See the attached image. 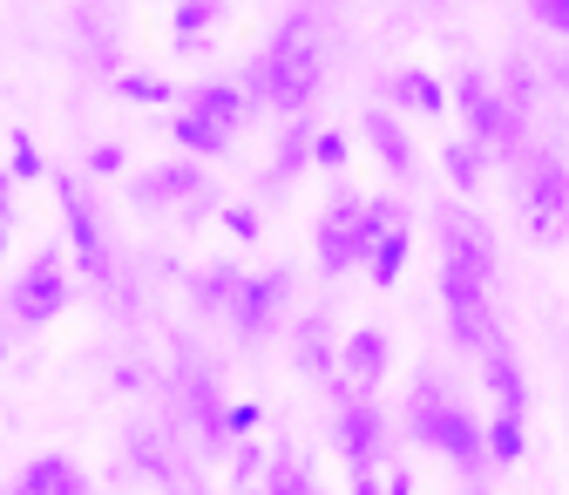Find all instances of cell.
Instances as JSON below:
<instances>
[{"mask_svg":"<svg viewBox=\"0 0 569 495\" xmlns=\"http://www.w3.org/2000/svg\"><path fill=\"white\" fill-rule=\"evenodd\" d=\"M109 387L116 394H142V387H150V374H142L136 360H122V367H109Z\"/></svg>","mask_w":569,"mask_h":495,"instance_id":"74e56055","label":"cell"},{"mask_svg":"<svg viewBox=\"0 0 569 495\" xmlns=\"http://www.w3.org/2000/svg\"><path fill=\"white\" fill-rule=\"evenodd\" d=\"M244 286H251V271H238V265H210V271H197L190 278V299L203 306V313H238V299H244Z\"/></svg>","mask_w":569,"mask_h":495,"instance_id":"ac0fdd59","label":"cell"},{"mask_svg":"<svg viewBox=\"0 0 569 495\" xmlns=\"http://www.w3.org/2000/svg\"><path fill=\"white\" fill-rule=\"evenodd\" d=\"M400 271H407V231H387V238L373 245V258H367V278L387 293V286H400Z\"/></svg>","mask_w":569,"mask_h":495,"instance_id":"4dcf8cb0","label":"cell"},{"mask_svg":"<svg viewBox=\"0 0 569 495\" xmlns=\"http://www.w3.org/2000/svg\"><path fill=\"white\" fill-rule=\"evenodd\" d=\"M203 197H210V177H203V164H190V157H177V164H157V170H142V177L129 184V204H142V210L203 204Z\"/></svg>","mask_w":569,"mask_h":495,"instance_id":"8fae6325","label":"cell"},{"mask_svg":"<svg viewBox=\"0 0 569 495\" xmlns=\"http://www.w3.org/2000/svg\"><path fill=\"white\" fill-rule=\"evenodd\" d=\"M109 89H116L122 102H136V109H163L170 96H183V89H177L170 76H150V68H122V76H116Z\"/></svg>","mask_w":569,"mask_h":495,"instance_id":"484cf974","label":"cell"},{"mask_svg":"<svg viewBox=\"0 0 569 495\" xmlns=\"http://www.w3.org/2000/svg\"><path fill=\"white\" fill-rule=\"evenodd\" d=\"M326 394H332V442H339L346 468L352 475H373V462L387 455V420H380V407L352 387V380H332Z\"/></svg>","mask_w":569,"mask_h":495,"instance_id":"8992f818","label":"cell"},{"mask_svg":"<svg viewBox=\"0 0 569 495\" xmlns=\"http://www.w3.org/2000/svg\"><path fill=\"white\" fill-rule=\"evenodd\" d=\"M373 245H380V238H373V225H367V197H360V190H339V197L319 210V231H312L319 271L339 278V271H352V265H367Z\"/></svg>","mask_w":569,"mask_h":495,"instance_id":"5b68a950","label":"cell"},{"mask_svg":"<svg viewBox=\"0 0 569 495\" xmlns=\"http://www.w3.org/2000/svg\"><path fill=\"white\" fill-rule=\"evenodd\" d=\"M109 495H116V488H109Z\"/></svg>","mask_w":569,"mask_h":495,"instance_id":"ee69618b","label":"cell"},{"mask_svg":"<svg viewBox=\"0 0 569 495\" xmlns=\"http://www.w3.org/2000/svg\"><path fill=\"white\" fill-rule=\"evenodd\" d=\"M61 306H68V265H61V251L28 258V265L14 271V286H8V313H14V326H48Z\"/></svg>","mask_w":569,"mask_h":495,"instance_id":"9c48e42d","label":"cell"},{"mask_svg":"<svg viewBox=\"0 0 569 495\" xmlns=\"http://www.w3.org/2000/svg\"><path fill=\"white\" fill-rule=\"evenodd\" d=\"M312 150H319V129H312V116L284 122V129H278V143H271V164H264V184H292V177L312 164Z\"/></svg>","mask_w":569,"mask_h":495,"instance_id":"2e32d148","label":"cell"},{"mask_svg":"<svg viewBox=\"0 0 569 495\" xmlns=\"http://www.w3.org/2000/svg\"><path fill=\"white\" fill-rule=\"evenodd\" d=\"M387 495H413V475H400V468H393V475H387Z\"/></svg>","mask_w":569,"mask_h":495,"instance_id":"ab89813d","label":"cell"},{"mask_svg":"<svg viewBox=\"0 0 569 495\" xmlns=\"http://www.w3.org/2000/svg\"><path fill=\"white\" fill-rule=\"evenodd\" d=\"M346 157H352L346 129H319V150H312V164H319V170H346Z\"/></svg>","mask_w":569,"mask_h":495,"instance_id":"e575fe53","label":"cell"},{"mask_svg":"<svg viewBox=\"0 0 569 495\" xmlns=\"http://www.w3.org/2000/svg\"><path fill=\"white\" fill-rule=\"evenodd\" d=\"M516 170H522V218H529V231L536 238H556L569 225V164H562V150L542 143Z\"/></svg>","mask_w":569,"mask_h":495,"instance_id":"ba28073f","label":"cell"},{"mask_svg":"<svg viewBox=\"0 0 569 495\" xmlns=\"http://www.w3.org/2000/svg\"><path fill=\"white\" fill-rule=\"evenodd\" d=\"M380 102L407 116H441L455 102V82H441L435 68H380Z\"/></svg>","mask_w":569,"mask_h":495,"instance_id":"4fadbf2b","label":"cell"},{"mask_svg":"<svg viewBox=\"0 0 569 495\" xmlns=\"http://www.w3.org/2000/svg\"><path fill=\"white\" fill-rule=\"evenodd\" d=\"M367 143H373V157H380V170H387L393 184L413 177V143H407V129H400V116H393L387 102L367 109Z\"/></svg>","mask_w":569,"mask_h":495,"instance_id":"9a60e30c","label":"cell"},{"mask_svg":"<svg viewBox=\"0 0 569 495\" xmlns=\"http://www.w3.org/2000/svg\"><path fill=\"white\" fill-rule=\"evenodd\" d=\"M28 495H89V482H82V468L68 462V455H34L21 475H14Z\"/></svg>","mask_w":569,"mask_h":495,"instance_id":"ffe728a7","label":"cell"},{"mask_svg":"<svg viewBox=\"0 0 569 495\" xmlns=\"http://www.w3.org/2000/svg\"><path fill=\"white\" fill-rule=\"evenodd\" d=\"M224 231H231L238 245H258V238H264V218H258L251 204H224Z\"/></svg>","mask_w":569,"mask_h":495,"instance_id":"d6a6232c","label":"cell"},{"mask_svg":"<svg viewBox=\"0 0 569 495\" xmlns=\"http://www.w3.org/2000/svg\"><path fill=\"white\" fill-rule=\"evenodd\" d=\"M8 495H28V488H21V482H14V488H8Z\"/></svg>","mask_w":569,"mask_h":495,"instance_id":"b9f144b4","label":"cell"},{"mask_svg":"<svg viewBox=\"0 0 569 495\" xmlns=\"http://www.w3.org/2000/svg\"><path fill=\"white\" fill-rule=\"evenodd\" d=\"M231 14L218 8V0H183V8H170V48H183V55H203L210 48V34H218Z\"/></svg>","mask_w":569,"mask_h":495,"instance_id":"e0dca14e","label":"cell"},{"mask_svg":"<svg viewBox=\"0 0 569 495\" xmlns=\"http://www.w3.org/2000/svg\"><path fill=\"white\" fill-rule=\"evenodd\" d=\"M129 170V150L122 143H96L89 150V177H122Z\"/></svg>","mask_w":569,"mask_h":495,"instance_id":"8d00e7d4","label":"cell"},{"mask_svg":"<svg viewBox=\"0 0 569 495\" xmlns=\"http://www.w3.org/2000/svg\"><path fill=\"white\" fill-rule=\"evenodd\" d=\"M264 468H271V455H264L258 442H238V448H231V475H238V482H258Z\"/></svg>","mask_w":569,"mask_h":495,"instance_id":"d590c367","label":"cell"},{"mask_svg":"<svg viewBox=\"0 0 569 495\" xmlns=\"http://www.w3.org/2000/svg\"><path fill=\"white\" fill-rule=\"evenodd\" d=\"M352 495H387V482L380 475H352Z\"/></svg>","mask_w":569,"mask_h":495,"instance_id":"f35d334b","label":"cell"},{"mask_svg":"<svg viewBox=\"0 0 569 495\" xmlns=\"http://www.w3.org/2000/svg\"><path fill=\"white\" fill-rule=\"evenodd\" d=\"M41 177H54V164L41 157V143H34L28 129H8V184L28 190V184H41Z\"/></svg>","mask_w":569,"mask_h":495,"instance_id":"83f0119b","label":"cell"},{"mask_svg":"<svg viewBox=\"0 0 569 495\" xmlns=\"http://www.w3.org/2000/svg\"><path fill=\"white\" fill-rule=\"evenodd\" d=\"M387 360H393V339L380 333V326H360V333H346V346H339V367H346V380L352 387H373L380 374H387Z\"/></svg>","mask_w":569,"mask_h":495,"instance_id":"5bb4252c","label":"cell"},{"mask_svg":"<svg viewBox=\"0 0 569 495\" xmlns=\"http://www.w3.org/2000/svg\"><path fill=\"white\" fill-rule=\"evenodd\" d=\"M461 495H488V488H481V482H468V488H461Z\"/></svg>","mask_w":569,"mask_h":495,"instance_id":"60d3db41","label":"cell"},{"mask_svg":"<svg viewBox=\"0 0 569 495\" xmlns=\"http://www.w3.org/2000/svg\"><path fill=\"white\" fill-rule=\"evenodd\" d=\"M441 299H448V326L461 346L495 353V238L475 210L448 204L441 210Z\"/></svg>","mask_w":569,"mask_h":495,"instance_id":"7a4b0ae2","label":"cell"},{"mask_svg":"<svg viewBox=\"0 0 569 495\" xmlns=\"http://www.w3.org/2000/svg\"><path fill=\"white\" fill-rule=\"evenodd\" d=\"M183 495H197V488H183Z\"/></svg>","mask_w":569,"mask_h":495,"instance_id":"7bdbcfd3","label":"cell"},{"mask_svg":"<svg viewBox=\"0 0 569 495\" xmlns=\"http://www.w3.org/2000/svg\"><path fill=\"white\" fill-rule=\"evenodd\" d=\"M258 420H264V407H258V400H231V407H224V442H231V448H238V442H251V435H258Z\"/></svg>","mask_w":569,"mask_h":495,"instance_id":"1f68e13d","label":"cell"},{"mask_svg":"<svg viewBox=\"0 0 569 495\" xmlns=\"http://www.w3.org/2000/svg\"><path fill=\"white\" fill-rule=\"evenodd\" d=\"M129 462H136L142 475H150V482H163V488H170V482H183V462H177V448H163L150 428H136V435H129Z\"/></svg>","mask_w":569,"mask_h":495,"instance_id":"d4e9b609","label":"cell"},{"mask_svg":"<svg viewBox=\"0 0 569 495\" xmlns=\"http://www.w3.org/2000/svg\"><path fill=\"white\" fill-rule=\"evenodd\" d=\"M258 495H319V482L306 475V462H299L292 448H278L271 468H264V488H258Z\"/></svg>","mask_w":569,"mask_h":495,"instance_id":"f546056e","label":"cell"},{"mask_svg":"<svg viewBox=\"0 0 569 495\" xmlns=\"http://www.w3.org/2000/svg\"><path fill=\"white\" fill-rule=\"evenodd\" d=\"M244 82H203V89H190V102L183 109H197L203 122H218V129H238L244 122Z\"/></svg>","mask_w":569,"mask_h":495,"instance_id":"603a6c76","label":"cell"},{"mask_svg":"<svg viewBox=\"0 0 569 495\" xmlns=\"http://www.w3.org/2000/svg\"><path fill=\"white\" fill-rule=\"evenodd\" d=\"M481 380H488V394H495V414H529V380H522V367H516V353L495 346L488 360H481Z\"/></svg>","mask_w":569,"mask_h":495,"instance_id":"d6986e66","label":"cell"},{"mask_svg":"<svg viewBox=\"0 0 569 495\" xmlns=\"http://www.w3.org/2000/svg\"><path fill=\"white\" fill-rule=\"evenodd\" d=\"M224 407H231V400H218V387H210V367L183 360V367L170 374V420H190L203 448H224Z\"/></svg>","mask_w":569,"mask_h":495,"instance_id":"30bf717a","label":"cell"},{"mask_svg":"<svg viewBox=\"0 0 569 495\" xmlns=\"http://www.w3.org/2000/svg\"><path fill=\"white\" fill-rule=\"evenodd\" d=\"M284 299H292V271H251V286H244V299H238V313H231V333L238 339H264L271 326H278V313H284Z\"/></svg>","mask_w":569,"mask_h":495,"instance_id":"7c38bea8","label":"cell"},{"mask_svg":"<svg viewBox=\"0 0 569 495\" xmlns=\"http://www.w3.org/2000/svg\"><path fill=\"white\" fill-rule=\"evenodd\" d=\"M529 455V414H495L488 420V462H522Z\"/></svg>","mask_w":569,"mask_h":495,"instance_id":"f1b7e54d","label":"cell"},{"mask_svg":"<svg viewBox=\"0 0 569 495\" xmlns=\"http://www.w3.org/2000/svg\"><path fill=\"white\" fill-rule=\"evenodd\" d=\"M488 164H495V157H488V150L475 143V136H455V143L441 150V177H448V184H455L461 197H475V190H481V177H488Z\"/></svg>","mask_w":569,"mask_h":495,"instance_id":"cb8c5ba5","label":"cell"},{"mask_svg":"<svg viewBox=\"0 0 569 495\" xmlns=\"http://www.w3.org/2000/svg\"><path fill=\"white\" fill-rule=\"evenodd\" d=\"M407 435L420 442V448H435L448 468H461V475H481L488 468V420H475L435 374L427 380H413V394H407Z\"/></svg>","mask_w":569,"mask_h":495,"instance_id":"3957f363","label":"cell"},{"mask_svg":"<svg viewBox=\"0 0 569 495\" xmlns=\"http://www.w3.org/2000/svg\"><path fill=\"white\" fill-rule=\"evenodd\" d=\"M54 204H61V231H68V258H76L89 278H109V231H102V210L89 197V184L76 170H54Z\"/></svg>","mask_w":569,"mask_h":495,"instance_id":"52a82bcc","label":"cell"},{"mask_svg":"<svg viewBox=\"0 0 569 495\" xmlns=\"http://www.w3.org/2000/svg\"><path fill=\"white\" fill-rule=\"evenodd\" d=\"M76 34H82V48H89V68L116 82L122 61H116V48H109V14H102V8H82V14H76Z\"/></svg>","mask_w":569,"mask_h":495,"instance_id":"4316f807","label":"cell"},{"mask_svg":"<svg viewBox=\"0 0 569 495\" xmlns=\"http://www.w3.org/2000/svg\"><path fill=\"white\" fill-rule=\"evenodd\" d=\"M170 143L190 157V164H203V157H218L224 143H231V129H218V122H203L197 109H177L170 116Z\"/></svg>","mask_w":569,"mask_h":495,"instance_id":"7402d4cb","label":"cell"},{"mask_svg":"<svg viewBox=\"0 0 569 495\" xmlns=\"http://www.w3.org/2000/svg\"><path fill=\"white\" fill-rule=\"evenodd\" d=\"M529 21H536L542 34H556V41H569V0H536V8H529Z\"/></svg>","mask_w":569,"mask_h":495,"instance_id":"836d02e7","label":"cell"},{"mask_svg":"<svg viewBox=\"0 0 569 495\" xmlns=\"http://www.w3.org/2000/svg\"><path fill=\"white\" fill-rule=\"evenodd\" d=\"M455 109H461L468 136H475L488 157H516V164L529 157V150H522V116L509 109V96L495 89L481 68H461V76H455Z\"/></svg>","mask_w":569,"mask_h":495,"instance_id":"277c9868","label":"cell"},{"mask_svg":"<svg viewBox=\"0 0 569 495\" xmlns=\"http://www.w3.org/2000/svg\"><path fill=\"white\" fill-rule=\"evenodd\" d=\"M326 68H332V14L326 8H292L264 34V55L244 68V96H258L284 122H299L326 89Z\"/></svg>","mask_w":569,"mask_h":495,"instance_id":"6da1fadb","label":"cell"},{"mask_svg":"<svg viewBox=\"0 0 569 495\" xmlns=\"http://www.w3.org/2000/svg\"><path fill=\"white\" fill-rule=\"evenodd\" d=\"M299 367L319 380V387H332L339 374V360H332V326H326V313H299Z\"/></svg>","mask_w":569,"mask_h":495,"instance_id":"44dd1931","label":"cell"}]
</instances>
